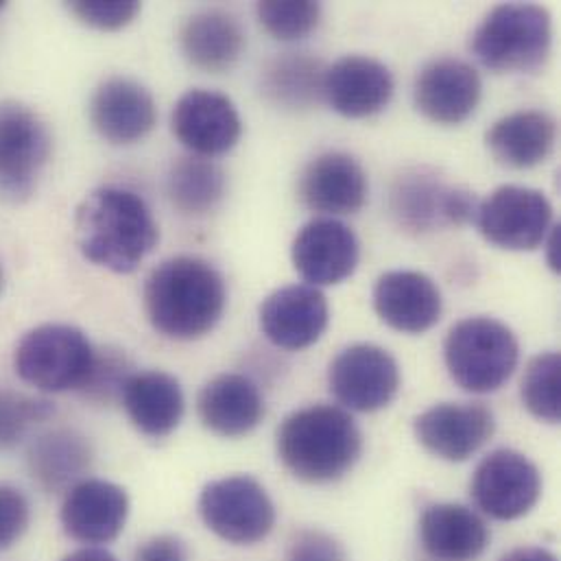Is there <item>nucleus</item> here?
<instances>
[{"instance_id":"f257e3e1","label":"nucleus","mask_w":561,"mask_h":561,"mask_svg":"<svg viewBox=\"0 0 561 561\" xmlns=\"http://www.w3.org/2000/svg\"><path fill=\"white\" fill-rule=\"evenodd\" d=\"M81 254L114 274H131L156 250L158 224L134 191L103 186L92 191L75 217Z\"/></svg>"},{"instance_id":"f03ea898","label":"nucleus","mask_w":561,"mask_h":561,"mask_svg":"<svg viewBox=\"0 0 561 561\" xmlns=\"http://www.w3.org/2000/svg\"><path fill=\"white\" fill-rule=\"evenodd\" d=\"M228 288L208 261L175 256L160 263L145 282V308L151 325L173 341H197L224 317Z\"/></svg>"},{"instance_id":"7ed1b4c3","label":"nucleus","mask_w":561,"mask_h":561,"mask_svg":"<svg viewBox=\"0 0 561 561\" xmlns=\"http://www.w3.org/2000/svg\"><path fill=\"white\" fill-rule=\"evenodd\" d=\"M282 466L304 483H334L360 459L363 435L334 404H310L286 415L276 433Z\"/></svg>"},{"instance_id":"20e7f679","label":"nucleus","mask_w":561,"mask_h":561,"mask_svg":"<svg viewBox=\"0 0 561 561\" xmlns=\"http://www.w3.org/2000/svg\"><path fill=\"white\" fill-rule=\"evenodd\" d=\"M553 44L551 13L534 2L494 7L470 39L474 57L494 72H536Z\"/></svg>"},{"instance_id":"39448f33","label":"nucleus","mask_w":561,"mask_h":561,"mask_svg":"<svg viewBox=\"0 0 561 561\" xmlns=\"http://www.w3.org/2000/svg\"><path fill=\"white\" fill-rule=\"evenodd\" d=\"M453 380L470 393H494L516 371L520 343L514 330L494 317H468L455 323L444 341Z\"/></svg>"},{"instance_id":"423d86ee","label":"nucleus","mask_w":561,"mask_h":561,"mask_svg":"<svg viewBox=\"0 0 561 561\" xmlns=\"http://www.w3.org/2000/svg\"><path fill=\"white\" fill-rule=\"evenodd\" d=\"M94 352L96 350L79 328L44 323L20 339L13 367L20 380L44 393L79 391L92 371Z\"/></svg>"},{"instance_id":"0eeeda50","label":"nucleus","mask_w":561,"mask_h":561,"mask_svg":"<svg viewBox=\"0 0 561 561\" xmlns=\"http://www.w3.org/2000/svg\"><path fill=\"white\" fill-rule=\"evenodd\" d=\"M474 193L446 184L431 169L400 173L389 191L393 221L409 234H428L444 228H459L477 217Z\"/></svg>"},{"instance_id":"6e6552de","label":"nucleus","mask_w":561,"mask_h":561,"mask_svg":"<svg viewBox=\"0 0 561 561\" xmlns=\"http://www.w3.org/2000/svg\"><path fill=\"white\" fill-rule=\"evenodd\" d=\"M199 514L215 536L237 547L259 545L276 527L272 496L245 474L208 483L199 496Z\"/></svg>"},{"instance_id":"1a4fd4ad","label":"nucleus","mask_w":561,"mask_h":561,"mask_svg":"<svg viewBox=\"0 0 561 561\" xmlns=\"http://www.w3.org/2000/svg\"><path fill=\"white\" fill-rule=\"evenodd\" d=\"M474 219L492 245L512 252H534L549 239L553 206L540 191L501 186L479 204Z\"/></svg>"},{"instance_id":"9d476101","label":"nucleus","mask_w":561,"mask_h":561,"mask_svg":"<svg viewBox=\"0 0 561 561\" xmlns=\"http://www.w3.org/2000/svg\"><path fill=\"white\" fill-rule=\"evenodd\" d=\"M470 490L485 516L512 523L525 518L538 505L542 474L523 453L499 448L477 466Z\"/></svg>"},{"instance_id":"9b49d317","label":"nucleus","mask_w":561,"mask_h":561,"mask_svg":"<svg viewBox=\"0 0 561 561\" xmlns=\"http://www.w3.org/2000/svg\"><path fill=\"white\" fill-rule=\"evenodd\" d=\"M332 396L350 411L374 413L393 402L400 391V367L380 345L345 347L328 369Z\"/></svg>"},{"instance_id":"f8f14e48","label":"nucleus","mask_w":561,"mask_h":561,"mask_svg":"<svg viewBox=\"0 0 561 561\" xmlns=\"http://www.w3.org/2000/svg\"><path fill=\"white\" fill-rule=\"evenodd\" d=\"M44 121L20 103H0V188L22 199L31 195L50 156Z\"/></svg>"},{"instance_id":"ddd939ff","label":"nucleus","mask_w":561,"mask_h":561,"mask_svg":"<svg viewBox=\"0 0 561 561\" xmlns=\"http://www.w3.org/2000/svg\"><path fill=\"white\" fill-rule=\"evenodd\" d=\"M171 127L175 138L199 158L232 151L243 134V121L232 103L215 90H188L173 107Z\"/></svg>"},{"instance_id":"4468645a","label":"nucleus","mask_w":561,"mask_h":561,"mask_svg":"<svg viewBox=\"0 0 561 561\" xmlns=\"http://www.w3.org/2000/svg\"><path fill=\"white\" fill-rule=\"evenodd\" d=\"M417 442L444 461H468L496 431V417L483 402H444L415 417Z\"/></svg>"},{"instance_id":"2eb2a0df","label":"nucleus","mask_w":561,"mask_h":561,"mask_svg":"<svg viewBox=\"0 0 561 561\" xmlns=\"http://www.w3.org/2000/svg\"><path fill=\"white\" fill-rule=\"evenodd\" d=\"M483 83L477 68L459 57H435L415 77V105L437 125L468 121L481 103Z\"/></svg>"},{"instance_id":"dca6fc26","label":"nucleus","mask_w":561,"mask_h":561,"mask_svg":"<svg viewBox=\"0 0 561 561\" xmlns=\"http://www.w3.org/2000/svg\"><path fill=\"white\" fill-rule=\"evenodd\" d=\"M295 272L310 286H332L347 280L360 259V245L350 226L336 219L306 224L290 248Z\"/></svg>"},{"instance_id":"f3484780","label":"nucleus","mask_w":561,"mask_h":561,"mask_svg":"<svg viewBox=\"0 0 561 561\" xmlns=\"http://www.w3.org/2000/svg\"><path fill=\"white\" fill-rule=\"evenodd\" d=\"M127 516V492L101 479H83L66 492L61 505V527L66 536L88 547L114 542L123 534Z\"/></svg>"},{"instance_id":"a211bd4d","label":"nucleus","mask_w":561,"mask_h":561,"mask_svg":"<svg viewBox=\"0 0 561 561\" xmlns=\"http://www.w3.org/2000/svg\"><path fill=\"white\" fill-rule=\"evenodd\" d=\"M367 175L356 158L343 151H325L310 160L299 175L301 204L321 215H356L367 202Z\"/></svg>"},{"instance_id":"6ab92c4d","label":"nucleus","mask_w":561,"mask_h":561,"mask_svg":"<svg viewBox=\"0 0 561 561\" xmlns=\"http://www.w3.org/2000/svg\"><path fill=\"white\" fill-rule=\"evenodd\" d=\"M330 321L323 293L310 284H288L261 306V330L282 350H304L321 339Z\"/></svg>"},{"instance_id":"aec40b11","label":"nucleus","mask_w":561,"mask_h":561,"mask_svg":"<svg viewBox=\"0 0 561 561\" xmlns=\"http://www.w3.org/2000/svg\"><path fill=\"white\" fill-rule=\"evenodd\" d=\"M90 121L107 142L134 145L153 131L158 107L142 83L129 77H110L90 101Z\"/></svg>"},{"instance_id":"412c9836","label":"nucleus","mask_w":561,"mask_h":561,"mask_svg":"<svg viewBox=\"0 0 561 561\" xmlns=\"http://www.w3.org/2000/svg\"><path fill=\"white\" fill-rule=\"evenodd\" d=\"M323 96L345 118H367L382 112L393 96L389 68L367 55H345L323 75Z\"/></svg>"},{"instance_id":"4be33fe9","label":"nucleus","mask_w":561,"mask_h":561,"mask_svg":"<svg viewBox=\"0 0 561 561\" xmlns=\"http://www.w3.org/2000/svg\"><path fill=\"white\" fill-rule=\"evenodd\" d=\"M374 308L389 328L422 334L442 319L444 299L439 286L426 274L389 272L374 286Z\"/></svg>"},{"instance_id":"5701e85b","label":"nucleus","mask_w":561,"mask_h":561,"mask_svg":"<svg viewBox=\"0 0 561 561\" xmlns=\"http://www.w3.org/2000/svg\"><path fill=\"white\" fill-rule=\"evenodd\" d=\"M197 411L208 431L219 437H243L265 417L259 385L243 374H219L197 398Z\"/></svg>"},{"instance_id":"b1692460","label":"nucleus","mask_w":561,"mask_h":561,"mask_svg":"<svg viewBox=\"0 0 561 561\" xmlns=\"http://www.w3.org/2000/svg\"><path fill=\"white\" fill-rule=\"evenodd\" d=\"M420 540L433 560L477 561L490 545V529L474 510L439 503L422 514Z\"/></svg>"},{"instance_id":"393cba45","label":"nucleus","mask_w":561,"mask_h":561,"mask_svg":"<svg viewBox=\"0 0 561 561\" xmlns=\"http://www.w3.org/2000/svg\"><path fill=\"white\" fill-rule=\"evenodd\" d=\"M494 160L510 169L547 162L558 142V121L545 110H520L496 121L485 134Z\"/></svg>"},{"instance_id":"a878e982","label":"nucleus","mask_w":561,"mask_h":561,"mask_svg":"<svg viewBox=\"0 0 561 561\" xmlns=\"http://www.w3.org/2000/svg\"><path fill=\"white\" fill-rule=\"evenodd\" d=\"M121 402L131 424L147 437L171 435L184 417V391L167 371H134L125 382Z\"/></svg>"},{"instance_id":"bb28decb","label":"nucleus","mask_w":561,"mask_h":561,"mask_svg":"<svg viewBox=\"0 0 561 561\" xmlns=\"http://www.w3.org/2000/svg\"><path fill=\"white\" fill-rule=\"evenodd\" d=\"M180 44L184 57L195 68L206 72H226L245 50V28L230 11L202 9L184 22Z\"/></svg>"},{"instance_id":"cd10ccee","label":"nucleus","mask_w":561,"mask_h":561,"mask_svg":"<svg viewBox=\"0 0 561 561\" xmlns=\"http://www.w3.org/2000/svg\"><path fill=\"white\" fill-rule=\"evenodd\" d=\"M94 461L85 435L72 428H53L37 435L26 453L31 477L46 492H68L90 472Z\"/></svg>"},{"instance_id":"c85d7f7f","label":"nucleus","mask_w":561,"mask_h":561,"mask_svg":"<svg viewBox=\"0 0 561 561\" xmlns=\"http://www.w3.org/2000/svg\"><path fill=\"white\" fill-rule=\"evenodd\" d=\"M323 61L308 53H284L267 61L261 90L284 110H308L323 96Z\"/></svg>"},{"instance_id":"c756f323","label":"nucleus","mask_w":561,"mask_h":561,"mask_svg":"<svg viewBox=\"0 0 561 561\" xmlns=\"http://www.w3.org/2000/svg\"><path fill=\"white\" fill-rule=\"evenodd\" d=\"M169 195L184 215H208L226 195V173L204 158H182L169 173Z\"/></svg>"},{"instance_id":"7c9ffc66","label":"nucleus","mask_w":561,"mask_h":561,"mask_svg":"<svg viewBox=\"0 0 561 561\" xmlns=\"http://www.w3.org/2000/svg\"><path fill=\"white\" fill-rule=\"evenodd\" d=\"M527 411L547 424L561 422V358L558 352L534 356L525 369L520 387Z\"/></svg>"},{"instance_id":"2f4dec72","label":"nucleus","mask_w":561,"mask_h":561,"mask_svg":"<svg viewBox=\"0 0 561 561\" xmlns=\"http://www.w3.org/2000/svg\"><path fill=\"white\" fill-rule=\"evenodd\" d=\"M261 24L282 42H295L310 35L321 20V4L310 0H267L256 7Z\"/></svg>"},{"instance_id":"473e14b6","label":"nucleus","mask_w":561,"mask_h":561,"mask_svg":"<svg viewBox=\"0 0 561 561\" xmlns=\"http://www.w3.org/2000/svg\"><path fill=\"white\" fill-rule=\"evenodd\" d=\"M55 407L44 398H28L9 389H0V453L15 448L31 424L46 422Z\"/></svg>"},{"instance_id":"72a5a7b5","label":"nucleus","mask_w":561,"mask_h":561,"mask_svg":"<svg viewBox=\"0 0 561 561\" xmlns=\"http://www.w3.org/2000/svg\"><path fill=\"white\" fill-rule=\"evenodd\" d=\"M131 374V363L121 350H96L92 371L79 391L90 402L110 404L114 400H121L125 382Z\"/></svg>"},{"instance_id":"f704fd0d","label":"nucleus","mask_w":561,"mask_h":561,"mask_svg":"<svg viewBox=\"0 0 561 561\" xmlns=\"http://www.w3.org/2000/svg\"><path fill=\"white\" fill-rule=\"evenodd\" d=\"M68 7L83 24L101 31H118L127 26L140 11V2L136 0H77Z\"/></svg>"},{"instance_id":"c9c22d12","label":"nucleus","mask_w":561,"mask_h":561,"mask_svg":"<svg viewBox=\"0 0 561 561\" xmlns=\"http://www.w3.org/2000/svg\"><path fill=\"white\" fill-rule=\"evenodd\" d=\"M31 525L28 499L11 485H0V551L22 540Z\"/></svg>"},{"instance_id":"e433bc0d","label":"nucleus","mask_w":561,"mask_h":561,"mask_svg":"<svg viewBox=\"0 0 561 561\" xmlns=\"http://www.w3.org/2000/svg\"><path fill=\"white\" fill-rule=\"evenodd\" d=\"M288 561H347L343 547L328 534L308 529L295 536L288 549Z\"/></svg>"},{"instance_id":"4c0bfd02","label":"nucleus","mask_w":561,"mask_h":561,"mask_svg":"<svg viewBox=\"0 0 561 561\" xmlns=\"http://www.w3.org/2000/svg\"><path fill=\"white\" fill-rule=\"evenodd\" d=\"M134 561H188V553L180 538L160 536L142 545Z\"/></svg>"},{"instance_id":"58836bf2","label":"nucleus","mask_w":561,"mask_h":561,"mask_svg":"<svg viewBox=\"0 0 561 561\" xmlns=\"http://www.w3.org/2000/svg\"><path fill=\"white\" fill-rule=\"evenodd\" d=\"M501 561H558V558L542 547H520L507 553Z\"/></svg>"},{"instance_id":"ea45409f","label":"nucleus","mask_w":561,"mask_h":561,"mask_svg":"<svg viewBox=\"0 0 561 561\" xmlns=\"http://www.w3.org/2000/svg\"><path fill=\"white\" fill-rule=\"evenodd\" d=\"M64 561H116V558L105 549L85 547V549H79V551L70 553L68 558H64Z\"/></svg>"},{"instance_id":"a19ab883","label":"nucleus","mask_w":561,"mask_h":561,"mask_svg":"<svg viewBox=\"0 0 561 561\" xmlns=\"http://www.w3.org/2000/svg\"><path fill=\"white\" fill-rule=\"evenodd\" d=\"M2 7H4V4H2V2H0V9H2Z\"/></svg>"},{"instance_id":"79ce46f5","label":"nucleus","mask_w":561,"mask_h":561,"mask_svg":"<svg viewBox=\"0 0 561 561\" xmlns=\"http://www.w3.org/2000/svg\"><path fill=\"white\" fill-rule=\"evenodd\" d=\"M0 284H2V282H0Z\"/></svg>"}]
</instances>
